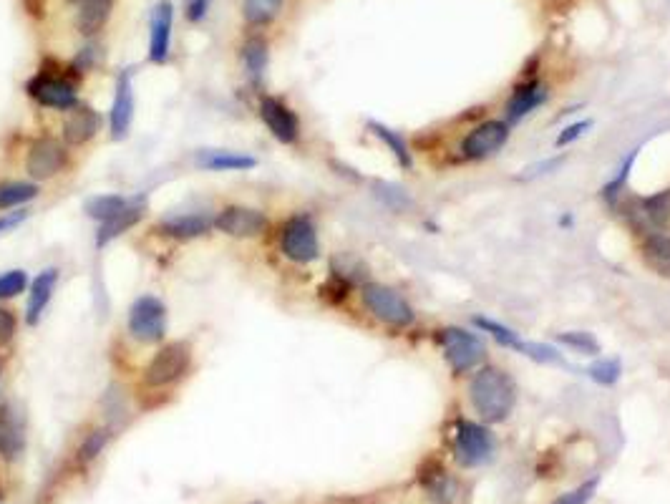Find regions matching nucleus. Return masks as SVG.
Returning a JSON list of instances; mask_svg holds the SVG:
<instances>
[{
	"instance_id": "obj_29",
	"label": "nucleus",
	"mask_w": 670,
	"mask_h": 504,
	"mask_svg": "<svg viewBox=\"0 0 670 504\" xmlns=\"http://www.w3.org/2000/svg\"><path fill=\"white\" fill-rule=\"evenodd\" d=\"M474 326H477L479 331L489 333V336H492L494 341L499 343V346L512 348V351H517V353L524 351V343H527V341H522V338H519V333L512 331V328L502 326V323L492 321V318H482V315H477V318H474Z\"/></svg>"
},
{
	"instance_id": "obj_18",
	"label": "nucleus",
	"mask_w": 670,
	"mask_h": 504,
	"mask_svg": "<svg viewBox=\"0 0 670 504\" xmlns=\"http://www.w3.org/2000/svg\"><path fill=\"white\" fill-rule=\"evenodd\" d=\"M58 278H61V270L58 268H46L33 278L31 288H28V303H26L28 326H36V323L41 321L43 310L48 308V303L53 300V293H56Z\"/></svg>"
},
{
	"instance_id": "obj_23",
	"label": "nucleus",
	"mask_w": 670,
	"mask_h": 504,
	"mask_svg": "<svg viewBox=\"0 0 670 504\" xmlns=\"http://www.w3.org/2000/svg\"><path fill=\"white\" fill-rule=\"evenodd\" d=\"M23 449V426L13 406H0V454L8 459L18 457Z\"/></svg>"
},
{
	"instance_id": "obj_13",
	"label": "nucleus",
	"mask_w": 670,
	"mask_h": 504,
	"mask_svg": "<svg viewBox=\"0 0 670 504\" xmlns=\"http://www.w3.org/2000/svg\"><path fill=\"white\" fill-rule=\"evenodd\" d=\"M257 114H260L262 124L267 126V132L273 134L280 144H295L300 139L298 114L278 96H262Z\"/></svg>"
},
{
	"instance_id": "obj_31",
	"label": "nucleus",
	"mask_w": 670,
	"mask_h": 504,
	"mask_svg": "<svg viewBox=\"0 0 670 504\" xmlns=\"http://www.w3.org/2000/svg\"><path fill=\"white\" fill-rule=\"evenodd\" d=\"M557 343H562V346L582 353V356H597V353H600V343H597V338L587 331L557 333Z\"/></svg>"
},
{
	"instance_id": "obj_27",
	"label": "nucleus",
	"mask_w": 670,
	"mask_h": 504,
	"mask_svg": "<svg viewBox=\"0 0 670 504\" xmlns=\"http://www.w3.org/2000/svg\"><path fill=\"white\" fill-rule=\"evenodd\" d=\"M38 197L36 182H3L0 184V210H21Z\"/></svg>"
},
{
	"instance_id": "obj_9",
	"label": "nucleus",
	"mask_w": 670,
	"mask_h": 504,
	"mask_svg": "<svg viewBox=\"0 0 670 504\" xmlns=\"http://www.w3.org/2000/svg\"><path fill=\"white\" fill-rule=\"evenodd\" d=\"M494 454V439L487 426L474 421H459L454 431V459L461 467H482Z\"/></svg>"
},
{
	"instance_id": "obj_38",
	"label": "nucleus",
	"mask_w": 670,
	"mask_h": 504,
	"mask_svg": "<svg viewBox=\"0 0 670 504\" xmlns=\"http://www.w3.org/2000/svg\"><path fill=\"white\" fill-rule=\"evenodd\" d=\"M212 0H184V16L189 23H202L210 13Z\"/></svg>"
},
{
	"instance_id": "obj_41",
	"label": "nucleus",
	"mask_w": 670,
	"mask_h": 504,
	"mask_svg": "<svg viewBox=\"0 0 670 504\" xmlns=\"http://www.w3.org/2000/svg\"><path fill=\"white\" fill-rule=\"evenodd\" d=\"M0 376H3V361H0Z\"/></svg>"
},
{
	"instance_id": "obj_4",
	"label": "nucleus",
	"mask_w": 670,
	"mask_h": 504,
	"mask_svg": "<svg viewBox=\"0 0 670 504\" xmlns=\"http://www.w3.org/2000/svg\"><path fill=\"white\" fill-rule=\"evenodd\" d=\"M361 300L368 313L388 328H409L416 321L414 305L388 285L366 283L361 288Z\"/></svg>"
},
{
	"instance_id": "obj_17",
	"label": "nucleus",
	"mask_w": 670,
	"mask_h": 504,
	"mask_svg": "<svg viewBox=\"0 0 670 504\" xmlns=\"http://www.w3.org/2000/svg\"><path fill=\"white\" fill-rule=\"evenodd\" d=\"M547 101V86L542 81H524L517 89L512 91V96L507 99L504 106V114H507L509 124H517L524 116H529L532 111L540 109Z\"/></svg>"
},
{
	"instance_id": "obj_19",
	"label": "nucleus",
	"mask_w": 670,
	"mask_h": 504,
	"mask_svg": "<svg viewBox=\"0 0 670 504\" xmlns=\"http://www.w3.org/2000/svg\"><path fill=\"white\" fill-rule=\"evenodd\" d=\"M144 215H147V205L139 200H131V205L126 207V210H121L119 215L111 217V220L101 222L99 230H96V247L101 250V247H106L109 242H114L116 237L134 230V227L144 220Z\"/></svg>"
},
{
	"instance_id": "obj_42",
	"label": "nucleus",
	"mask_w": 670,
	"mask_h": 504,
	"mask_svg": "<svg viewBox=\"0 0 670 504\" xmlns=\"http://www.w3.org/2000/svg\"><path fill=\"white\" fill-rule=\"evenodd\" d=\"M255 504H257V502H255Z\"/></svg>"
},
{
	"instance_id": "obj_15",
	"label": "nucleus",
	"mask_w": 670,
	"mask_h": 504,
	"mask_svg": "<svg viewBox=\"0 0 670 504\" xmlns=\"http://www.w3.org/2000/svg\"><path fill=\"white\" fill-rule=\"evenodd\" d=\"M172 28H174V3L159 0L149 21V61L164 66L172 53Z\"/></svg>"
},
{
	"instance_id": "obj_20",
	"label": "nucleus",
	"mask_w": 670,
	"mask_h": 504,
	"mask_svg": "<svg viewBox=\"0 0 670 504\" xmlns=\"http://www.w3.org/2000/svg\"><path fill=\"white\" fill-rule=\"evenodd\" d=\"M76 8V28L84 36H96L109 23L114 0H71Z\"/></svg>"
},
{
	"instance_id": "obj_39",
	"label": "nucleus",
	"mask_w": 670,
	"mask_h": 504,
	"mask_svg": "<svg viewBox=\"0 0 670 504\" xmlns=\"http://www.w3.org/2000/svg\"><path fill=\"white\" fill-rule=\"evenodd\" d=\"M28 217H31V212L23 210V207L16 212H6V215H0V235H8V232L18 230V227H21Z\"/></svg>"
},
{
	"instance_id": "obj_33",
	"label": "nucleus",
	"mask_w": 670,
	"mask_h": 504,
	"mask_svg": "<svg viewBox=\"0 0 670 504\" xmlns=\"http://www.w3.org/2000/svg\"><path fill=\"white\" fill-rule=\"evenodd\" d=\"M28 290V273L26 270H6L0 273V300H13Z\"/></svg>"
},
{
	"instance_id": "obj_24",
	"label": "nucleus",
	"mask_w": 670,
	"mask_h": 504,
	"mask_svg": "<svg viewBox=\"0 0 670 504\" xmlns=\"http://www.w3.org/2000/svg\"><path fill=\"white\" fill-rule=\"evenodd\" d=\"M640 255L655 275L670 280V235H648L640 247Z\"/></svg>"
},
{
	"instance_id": "obj_21",
	"label": "nucleus",
	"mask_w": 670,
	"mask_h": 504,
	"mask_svg": "<svg viewBox=\"0 0 670 504\" xmlns=\"http://www.w3.org/2000/svg\"><path fill=\"white\" fill-rule=\"evenodd\" d=\"M197 164L210 172H250L257 167V159L245 152H230V149H207L197 157Z\"/></svg>"
},
{
	"instance_id": "obj_40",
	"label": "nucleus",
	"mask_w": 670,
	"mask_h": 504,
	"mask_svg": "<svg viewBox=\"0 0 670 504\" xmlns=\"http://www.w3.org/2000/svg\"><path fill=\"white\" fill-rule=\"evenodd\" d=\"M23 8L28 11V16L43 21L46 18V0H23Z\"/></svg>"
},
{
	"instance_id": "obj_12",
	"label": "nucleus",
	"mask_w": 670,
	"mask_h": 504,
	"mask_svg": "<svg viewBox=\"0 0 670 504\" xmlns=\"http://www.w3.org/2000/svg\"><path fill=\"white\" fill-rule=\"evenodd\" d=\"M509 139V124L507 121H482L479 126H474L472 132L461 139V157L464 159H489L499 152V149L507 144Z\"/></svg>"
},
{
	"instance_id": "obj_22",
	"label": "nucleus",
	"mask_w": 670,
	"mask_h": 504,
	"mask_svg": "<svg viewBox=\"0 0 670 504\" xmlns=\"http://www.w3.org/2000/svg\"><path fill=\"white\" fill-rule=\"evenodd\" d=\"M240 58H242V69H245L247 79H250L255 86L260 84L262 76H265V71H267V61H270V46H267L265 38H260V36L247 38V41L242 43Z\"/></svg>"
},
{
	"instance_id": "obj_3",
	"label": "nucleus",
	"mask_w": 670,
	"mask_h": 504,
	"mask_svg": "<svg viewBox=\"0 0 670 504\" xmlns=\"http://www.w3.org/2000/svg\"><path fill=\"white\" fill-rule=\"evenodd\" d=\"M28 96L43 109L69 111L71 106L79 104V86L76 76L66 74L61 69H41L33 74L26 84Z\"/></svg>"
},
{
	"instance_id": "obj_16",
	"label": "nucleus",
	"mask_w": 670,
	"mask_h": 504,
	"mask_svg": "<svg viewBox=\"0 0 670 504\" xmlns=\"http://www.w3.org/2000/svg\"><path fill=\"white\" fill-rule=\"evenodd\" d=\"M157 235L169 237V240L187 242L194 237H205L215 230V215H207V212H184V215H172L164 217L157 227Z\"/></svg>"
},
{
	"instance_id": "obj_5",
	"label": "nucleus",
	"mask_w": 670,
	"mask_h": 504,
	"mask_svg": "<svg viewBox=\"0 0 670 504\" xmlns=\"http://www.w3.org/2000/svg\"><path fill=\"white\" fill-rule=\"evenodd\" d=\"M439 343L454 376H466L469 371H477L487 358V346H484L482 338L477 333L466 331V328H441Z\"/></svg>"
},
{
	"instance_id": "obj_10",
	"label": "nucleus",
	"mask_w": 670,
	"mask_h": 504,
	"mask_svg": "<svg viewBox=\"0 0 670 504\" xmlns=\"http://www.w3.org/2000/svg\"><path fill=\"white\" fill-rule=\"evenodd\" d=\"M270 220L262 210L247 205H227L215 215V230L237 240H252L265 235Z\"/></svg>"
},
{
	"instance_id": "obj_7",
	"label": "nucleus",
	"mask_w": 670,
	"mask_h": 504,
	"mask_svg": "<svg viewBox=\"0 0 670 504\" xmlns=\"http://www.w3.org/2000/svg\"><path fill=\"white\" fill-rule=\"evenodd\" d=\"M129 333L139 343H162L167 336V305L157 295H139L129 308Z\"/></svg>"
},
{
	"instance_id": "obj_2",
	"label": "nucleus",
	"mask_w": 670,
	"mask_h": 504,
	"mask_svg": "<svg viewBox=\"0 0 670 504\" xmlns=\"http://www.w3.org/2000/svg\"><path fill=\"white\" fill-rule=\"evenodd\" d=\"M194 363V351L187 341H172L164 343L142 371L144 389L152 391H167L182 384L189 376Z\"/></svg>"
},
{
	"instance_id": "obj_34",
	"label": "nucleus",
	"mask_w": 670,
	"mask_h": 504,
	"mask_svg": "<svg viewBox=\"0 0 670 504\" xmlns=\"http://www.w3.org/2000/svg\"><path fill=\"white\" fill-rule=\"evenodd\" d=\"M597 487H600V477H592L590 482L580 484V487L572 489V492L560 494V497H557L552 504H587L592 497H595Z\"/></svg>"
},
{
	"instance_id": "obj_6",
	"label": "nucleus",
	"mask_w": 670,
	"mask_h": 504,
	"mask_svg": "<svg viewBox=\"0 0 670 504\" xmlns=\"http://www.w3.org/2000/svg\"><path fill=\"white\" fill-rule=\"evenodd\" d=\"M280 252L283 258H288L295 265H310L320 258V240H318V227H315L313 217L298 212V215H290L288 220L280 227L278 237Z\"/></svg>"
},
{
	"instance_id": "obj_26",
	"label": "nucleus",
	"mask_w": 670,
	"mask_h": 504,
	"mask_svg": "<svg viewBox=\"0 0 670 504\" xmlns=\"http://www.w3.org/2000/svg\"><path fill=\"white\" fill-rule=\"evenodd\" d=\"M131 205L129 197H121V195H96L91 197V200H86L84 205V212L86 217H91V220H96L101 225V222L111 220V217L119 215L121 210H126V207Z\"/></svg>"
},
{
	"instance_id": "obj_25",
	"label": "nucleus",
	"mask_w": 670,
	"mask_h": 504,
	"mask_svg": "<svg viewBox=\"0 0 670 504\" xmlns=\"http://www.w3.org/2000/svg\"><path fill=\"white\" fill-rule=\"evenodd\" d=\"M368 132L373 134V137L378 139V142L383 144V147H388V152L396 157L398 167L401 169H411V164H414V159H411V149H409V142H406L404 137L398 132H393V129H388L386 124H381V121H368Z\"/></svg>"
},
{
	"instance_id": "obj_1",
	"label": "nucleus",
	"mask_w": 670,
	"mask_h": 504,
	"mask_svg": "<svg viewBox=\"0 0 670 504\" xmlns=\"http://www.w3.org/2000/svg\"><path fill=\"white\" fill-rule=\"evenodd\" d=\"M469 401L484 424H502L514 411L517 386L499 366H482L469 381Z\"/></svg>"
},
{
	"instance_id": "obj_36",
	"label": "nucleus",
	"mask_w": 670,
	"mask_h": 504,
	"mask_svg": "<svg viewBox=\"0 0 670 504\" xmlns=\"http://www.w3.org/2000/svg\"><path fill=\"white\" fill-rule=\"evenodd\" d=\"M16 333H18V318H16V313L0 305V348L8 346V343H11L13 338H16Z\"/></svg>"
},
{
	"instance_id": "obj_35",
	"label": "nucleus",
	"mask_w": 670,
	"mask_h": 504,
	"mask_svg": "<svg viewBox=\"0 0 670 504\" xmlns=\"http://www.w3.org/2000/svg\"><path fill=\"white\" fill-rule=\"evenodd\" d=\"M106 441H109V429L91 431V434L86 436L84 444H81V449H79L81 459H84V462H91L96 454H101V449L106 447Z\"/></svg>"
},
{
	"instance_id": "obj_14",
	"label": "nucleus",
	"mask_w": 670,
	"mask_h": 504,
	"mask_svg": "<svg viewBox=\"0 0 670 504\" xmlns=\"http://www.w3.org/2000/svg\"><path fill=\"white\" fill-rule=\"evenodd\" d=\"M101 132V116L94 106L89 104H76L69 111H63L61 121V137L63 144L69 147H84L91 139H96V134Z\"/></svg>"
},
{
	"instance_id": "obj_8",
	"label": "nucleus",
	"mask_w": 670,
	"mask_h": 504,
	"mask_svg": "<svg viewBox=\"0 0 670 504\" xmlns=\"http://www.w3.org/2000/svg\"><path fill=\"white\" fill-rule=\"evenodd\" d=\"M69 164V152L66 144L58 142L56 137H38L28 144L26 149V174L33 182H48L58 177Z\"/></svg>"
},
{
	"instance_id": "obj_11",
	"label": "nucleus",
	"mask_w": 670,
	"mask_h": 504,
	"mask_svg": "<svg viewBox=\"0 0 670 504\" xmlns=\"http://www.w3.org/2000/svg\"><path fill=\"white\" fill-rule=\"evenodd\" d=\"M134 111H137V99H134V74L124 69L116 76L114 99L109 109V132L114 142L129 137V129L134 124Z\"/></svg>"
},
{
	"instance_id": "obj_32",
	"label": "nucleus",
	"mask_w": 670,
	"mask_h": 504,
	"mask_svg": "<svg viewBox=\"0 0 670 504\" xmlns=\"http://www.w3.org/2000/svg\"><path fill=\"white\" fill-rule=\"evenodd\" d=\"M638 154H640V149H633V152H630L628 157H625V162L620 164L618 174H615V177L610 179V182L605 184V187H602V197H605V200H608V202H618V197L623 195L625 184H628L630 169H633V164H635V159H638Z\"/></svg>"
},
{
	"instance_id": "obj_28",
	"label": "nucleus",
	"mask_w": 670,
	"mask_h": 504,
	"mask_svg": "<svg viewBox=\"0 0 670 504\" xmlns=\"http://www.w3.org/2000/svg\"><path fill=\"white\" fill-rule=\"evenodd\" d=\"M285 0H245L242 3V18L247 26H267L283 11Z\"/></svg>"
},
{
	"instance_id": "obj_37",
	"label": "nucleus",
	"mask_w": 670,
	"mask_h": 504,
	"mask_svg": "<svg viewBox=\"0 0 670 504\" xmlns=\"http://www.w3.org/2000/svg\"><path fill=\"white\" fill-rule=\"evenodd\" d=\"M587 129H592L590 119H582V121H575V124L565 126V129L560 132V137H557V147H567V144L577 142V139H580Z\"/></svg>"
},
{
	"instance_id": "obj_30",
	"label": "nucleus",
	"mask_w": 670,
	"mask_h": 504,
	"mask_svg": "<svg viewBox=\"0 0 670 504\" xmlns=\"http://www.w3.org/2000/svg\"><path fill=\"white\" fill-rule=\"evenodd\" d=\"M587 376L595 381L597 386H615L623 376V363L620 358H597L590 368H587Z\"/></svg>"
}]
</instances>
